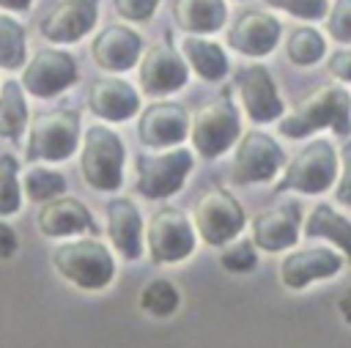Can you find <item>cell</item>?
<instances>
[{
  "instance_id": "cell-15",
  "label": "cell",
  "mask_w": 351,
  "mask_h": 348,
  "mask_svg": "<svg viewBox=\"0 0 351 348\" xmlns=\"http://www.w3.org/2000/svg\"><path fill=\"white\" fill-rule=\"evenodd\" d=\"M96 14H99V0H63L44 14L38 30L47 41H58V44L77 41L96 25Z\"/></svg>"
},
{
  "instance_id": "cell-18",
  "label": "cell",
  "mask_w": 351,
  "mask_h": 348,
  "mask_svg": "<svg viewBox=\"0 0 351 348\" xmlns=\"http://www.w3.org/2000/svg\"><path fill=\"white\" fill-rule=\"evenodd\" d=\"M280 22L263 11H244L228 30V44L250 58H263L277 47Z\"/></svg>"
},
{
  "instance_id": "cell-4",
  "label": "cell",
  "mask_w": 351,
  "mask_h": 348,
  "mask_svg": "<svg viewBox=\"0 0 351 348\" xmlns=\"http://www.w3.org/2000/svg\"><path fill=\"white\" fill-rule=\"evenodd\" d=\"M337 175V153L329 140H313L307 148L296 153V159L285 167V175L274 186L277 195L293 189L302 195H321L332 186Z\"/></svg>"
},
{
  "instance_id": "cell-33",
  "label": "cell",
  "mask_w": 351,
  "mask_h": 348,
  "mask_svg": "<svg viewBox=\"0 0 351 348\" xmlns=\"http://www.w3.org/2000/svg\"><path fill=\"white\" fill-rule=\"evenodd\" d=\"M326 30L335 41L351 44V0H335L326 19Z\"/></svg>"
},
{
  "instance_id": "cell-27",
  "label": "cell",
  "mask_w": 351,
  "mask_h": 348,
  "mask_svg": "<svg viewBox=\"0 0 351 348\" xmlns=\"http://www.w3.org/2000/svg\"><path fill=\"white\" fill-rule=\"evenodd\" d=\"M326 52V44H324V36L313 27H296L291 36H288V44H285V55L291 63L296 66H313L324 58Z\"/></svg>"
},
{
  "instance_id": "cell-32",
  "label": "cell",
  "mask_w": 351,
  "mask_h": 348,
  "mask_svg": "<svg viewBox=\"0 0 351 348\" xmlns=\"http://www.w3.org/2000/svg\"><path fill=\"white\" fill-rule=\"evenodd\" d=\"M219 263H222L225 271H233V274H247V271H252V269L258 266V252H255L252 238H241V241L225 247L222 255H219Z\"/></svg>"
},
{
  "instance_id": "cell-24",
  "label": "cell",
  "mask_w": 351,
  "mask_h": 348,
  "mask_svg": "<svg viewBox=\"0 0 351 348\" xmlns=\"http://www.w3.org/2000/svg\"><path fill=\"white\" fill-rule=\"evenodd\" d=\"M304 236L307 238H329L351 260V219L337 214L332 206L321 203L310 211V216L304 219Z\"/></svg>"
},
{
  "instance_id": "cell-23",
  "label": "cell",
  "mask_w": 351,
  "mask_h": 348,
  "mask_svg": "<svg viewBox=\"0 0 351 348\" xmlns=\"http://www.w3.org/2000/svg\"><path fill=\"white\" fill-rule=\"evenodd\" d=\"M222 0H176L173 16L186 33H217L225 25Z\"/></svg>"
},
{
  "instance_id": "cell-35",
  "label": "cell",
  "mask_w": 351,
  "mask_h": 348,
  "mask_svg": "<svg viewBox=\"0 0 351 348\" xmlns=\"http://www.w3.org/2000/svg\"><path fill=\"white\" fill-rule=\"evenodd\" d=\"M156 5H159V0H115V11L123 19H134V22L148 19L156 11Z\"/></svg>"
},
{
  "instance_id": "cell-25",
  "label": "cell",
  "mask_w": 351,
  "mask_h": 348,
  "mask_svg": "<svg viewBox=\"0 0 351 348\" xmlns=\"http://www.w3.org/2000/svg\"><path fill=\"white\" fill-rule=\"evenodd\" d=\"M181 52L184 58L189 60V66L203 77V79H222L228 74V58L222 52L219 44L214 41H206V38H197V36H186L181 41Z\"/></svg>"
},
{
  "instance_id": "cell-16",
  "label": "cell",
  "mask_w": 351,
  "mask_h": 348,
  "mask_svg": "<svg viewBox=\"0 0 351 348\" xmlns=\"http://www.w3.org/2000/svg\"><path fill=\"white\" fill-rule=\"evenodd\" d=\"M186 63L170 44H154L140 63V85L151 96L173 93L186 85Z\"/></svg>"
},
{
  "instance_id": "cell-22",
  "label": "cell",
  "mask_w": 351,
  "mask_h": 348,
  "mask_svg": "<svg viewBox=\"0 0 351 348\" xmlns=\"http://www.w3.org/2000/svg\"><path fill=\"white\" fill-rule=\"evenodd\" d=\"M107 233L126 260H137L143 255V219L132 200L118 197L107 203Z\"/></svg>"
},
{
  "instance_id": "cell-10",
  "label": "cell",
  "mask_w": 351,
  "mask_h": 348,
  "mask_svg": "<svg viewBox=\"0 0 351 348\" xmlns=\"http://www.w3.org/2000/svg\"><path fill=\"white\" fill-rule=\"evenodd\" d=\"M195 227L178 208H162L148 222V249L156 266L178 263L195 252Z\"/></svg>"
},
{
  "instance_id": "cell-20",
  "label": "cell",
  "mask_w": 351,
  "mask_h": 348,
  "mask_svg": "<svg viewBox=\"0 0 351 348\" xmlns=\"http://www.w3.org/2000/svg\"><path fill=\"white\" fill-rule=\"evenodd\" d=\"M38 230L49 238H60V236H77V233H99V225L93 222L90 211L74 200V197H55L47 200L44 208L38 211Z\"/></svg>"
},
{
  "instance_id": "cell-31",
  "label": "cell",
  "mask_w": 351,
  "mask_h": 348,
  "mask_svg": "<svg viewBox=\"0 0 351 348\" xmlns=\"http://www.w3.org/2000/svg\"><path fill=\"white\" fill-rule=\"evenodd\" d=\"M16 170H19V162L11 153H3L0 156V216H11L22 208Z\"/></svg>"
},
{
  "instance_id": "cell-12",
  "label": "cell",
  "mask_w": 351,
  "mask_h": 348,
  "mask_svg": "<svg viewBox=\"0 0 351 348\" xmlns=\"http://www.w3.org/2000/svg\"><path fill=\"white\" fill-rule=\"evenodd\" d=\"M236 90L241 104L255 123H269L282 115V99L266 66H244L236 74Z\"/></svg>"
},
{
  "instance_id": "cell-37",
  "label": "cell",
  "mask_w": 351,
  "mask_h": 348,
  "mask_svg": "<svg viewBox=\"0 0 351 348\" xmlns=\"http://www.w3.org/2000/svg\"><path fill=\"white\" fill-rule=\"evenodd\" d=\"M326 69H329V74H332V77L351 82V49H337V52L329 58Z\"/></svg>"
},
{
  "instance_id": "cell-28",
  "label": "cell",
  "mask_w": 351,
  "mask_h": 348,
  "mask_svg": "<svg viewBox=\"0 0 351 348\" xmlns=\"http://www.w3.org/2000/svg\"><path fill=\"white\" fill-rule=\"evenodd\" d=\"M27 49H25V30L11 16L0 14V69L16 71L25 66Z\"/></svg>"
},
{
  "instance_id": "cell-7",
  "label": "cell",
  "mask_w": 351,
  "mask_h": 348,
  "mask_svg": "<svg viewBox=\"0 0 351 348\" xmlns=\"http://www.w3.org/2000/svg\"><path fill=\"white\" fill-rule=\"evenodd\" d=\"M134 170H137V184L134 189L148 197V200H162L176 195L189 170H192V153L184 148L167 151V153H140L134 159Z\"/></svg>"
},
{
  "instance_id": "cell-38",
  "label": "cell",
  "mask_w": 351,
  "mask_h": 348,
  "mask_svg": "<svg viewBox=\"0 0 351 348\" xmlns=\"http://www.w3.org/2000/svg\"><path fill=\"white\" fill-rule=\"evenodd\" d=\"M16 247H19V238H16V230H14L11 225H5V222H0V260H5V258H11V255L16 252Z\"/></svg>"
},
{
  "instance_id": "cell-30",
  "label": "cell",
  "mask_w": 351,
  "mask_h": 348,
  "mask_svg": "<svg viewBox=\"0 0 351 348\" xmlns=\"http://www.w3.org/2000/svg\"><path fill=\"white\" fill-rule=\"evenodd\" d=\"M178 304H181V296L170 279H154L140 293V307L156 318H170L178 310Z\"/></svg>"
},
{
  "instance_id": "cell-13",
  "label": "cell",
  "mask_w": 351,
  "mask_h": 348,
  "mask_svg": "<svg viewBox=\"0 0 351 348\" xmlns=\"http://www.w3.org/2000/svg\"><path fill=\"white\" fill-rule=\"evenodd\" d=\"M189 134V115L176 101H156L143 110L137 121V137L148 148L178 145Z\"/></svg>"
},
{
  "instance_id": "cell-17",
  "label": "cell",
  "mask_w": 351,
  "mask_h": 348,
  "mask_svg": "<svg viewBox=\"0 0 351 348\" xmlns=\"http://www.w3.org/2000/svg\"><path fill=\"white\" fill-rule=\"evenodd\" d=\"M343 269V258L335 249L326 247H310V249H296L280 263V279L291 290L307 288L313 279L335 277Z\"/></svg>"
},
{
  "instance_id": "cell-2",
  "label": "cell",
  "mask_w": 351,
  "mask_h": 348,
  "mask_svg": "<svg viewBox=\"0 0 351 348\" xmlns=\"http://www.w3.org/2000/svg\"><path fill=\"white\" fill-rule=\"evenodd\" d=\"M52 266L82 290H101L115 277V260L110 249L96 238L60 244L52 252Z\"/></svg>"
},
{
  "instance_id": "cell-34",
  "label": "cell",
  "mask_w": 351,
  "mask_h": 348,
  "mask_svg": "<svg viewBox=\"0 0 351 348\" xmlns=\"http://www.w3.org/2000/svg\"><path fill=\"white\" fill-rule=\"evenodd\" d=\"M271 8H280L285 14L302 16V19H321L326 14V0H266Z\"/></svg>"
},
{
  "instance_id": "cell-9",
  "label": "cell",
  "mask_w": 351,
  "mask_h": 348,
  "mask_svg": "<svg viewBox=\"0 0 351 348\" xmlns=\"http://www.w3.org/2000/svg\"><path fill=\"white\" fill-rule=\"evenodd\" d=\"M195 227L211 247H222L244 227V211L239 200L225 189H211L195 203Z\"/></svg>"
},
{
  "instance_id": "cell-36",
  "label": "cell",
  "mask_w": 351,
  "mask_h": 348,
  "mask_svg": "<svg viewBox=\"0 0 351 348\" xmlns=\"http://www.w3.org/2000/svg\"><path fill=\"white\" fill-rule=\"evenodd\" d=\"M340 159H343V175H340V184H337V200L343 206H351V140L343 145Z\"/></svg>"
},
{
  "instance_id": "cell-5",
  "label": "cell",
  "mask_w": 351,
  "mask_h": 348,
  "mask_svg": "<svg viewBox=\"0 0 351 348\" xmlns=\"http://www.w3.org/2000/svg\"><path fill=\"white\" fill-rule=\"evenodd\" d=\"M80 137V115L71 110L38 112L30 123L27 159L36 162H63L74 153Z\"/></svg>"
},
{
  "instance_id": "cell-11",
  "label": "cell",
  "mask_w": 351,
  "mask_h": 348,
  "mask_svg": "<svg viewBox=\"0 0 351 348\" xmlns=\"http://www.w3.org/2000/svg\"><path fill=\"white\" fill-rule=\"evenodd\" d=\"M77 79V63L69 52L60 49H41L22 71V88L38 99H49L66 90Z\"/></svg>"
},
{
  "instance_id": "cell-14",
  "label": "cell",
  "mask_w": 351,
  "mask_h": 348,
  "mask_svg": "<svg viewBox=\"0 0 351 348\" xmlns=\"http://www.w3.org/2000/svg\"><path fill=\"white\" fill-rule=\"evenodd\" d=\"M302 222V206L288 200L277 208H266L252 219V244L266 252H282L296 244Z\"/></svg>"
},
{
  "instance_id": "cell-39",
  "label": "cell",
  "mask_w": 351,
  "mask_h": 348,
  "mask_svg": "<svg viewBox=\"0 0 351 348\" xmlns=\"http://www.w3.org/2000/svg\"><path fill=\"white\" fill-rule=\"evenodd\" d=\"M337 307H340V315L346 318V323L351 326V288L343 290V296L337 299Z\"/></svg>"
},
{
  "instance_id": "cell-19",
  "label": "cell",
  "mask_w": 351,
  "mask_h": 348,
  "mask_svg": "<svg viewBox=\"0 0 351 348\" xmlns=\"http://www.w3.org/2000/svg\"><path fill=\"white\" fill-rule=\"evenodd\" d=\"M143 52V41L132 27L123 25H110L104 27L90 47L93 60L107 69V71H129L132 66H137Z\"/></svg>"
},
{
  "instance_id": "cell-1",
  "label": "cell",
  "mask_w": 351,
  "mask_h": 348,
  "mask_svg": "<svg viewBox=\"0 0 351 348\" xmlns=\"http://www.w3.org/2000/svg\"><path fill=\"white\" fill-rule=\"evenodd\" d=\"M321 126H332L335 134L351 132V96L346 88L337 85L315 88L293 107V112H288L280 121V132L291 140L307 137Z\"/></svg>"
},
{
  "instance_id": "cell-8",
  "label": "cell",
  "mask_w": 351,
  "mask_h": 348,
  "mask_svg": "<svg viewBox=\"0 0 351 348\" xmlns=\"http://www.w3.org/2000/svg\"><path fill=\"white\" fill-rule=\"evenodd\" d=\"M285 164V153L274 137L263 132H247L239 140L233 164H230V181L244 186V184H263L271 181L280 167Z\"/></svg>"
},
{
  "instance_id": "cell-3",
  "label": "cell",
  "mask_w": 351,
  "mask_h": 348,
  "mask_svg": "<svg viewBox=\"0 0 351 348\" xmlns=\"http://www.w3.org/2000/svg\"><path fill=\"white\" fill-rule=\"evenodd\" d=\"M123 162H126V148L112 129L90 126L85 132L80 167L90 189L115 192L123 184Z\"/></svg>"
},
{
  "instance_id": "cell-40",
  "label": "cell",
  "mask_w": 351,
  "mask_h": 348,
  "mask_svg": "<svg viewBox=\"0 0 351 348\" xmlns=\"http://www.w3.org/2000/svg\"><path fill=\"white\" fill-rule=\"evenodd\" d=\"M0 5L8 11H25L30 5V0H0Z\"/></svg>"
},
{
  "instance_id": "cell-26",
  "label": "cell",
  "mask_w": 351,
  "mask_h": 348,
  "mask_svg": "<svg viewBox=\"0 0 351 348\" xmlns=\"http://www.w3.org/2000/svg\"><path fill=\"white\" fill-rule=\"evenodd\" d=\"M27 126V104L22 85L8 79L0 85V137L5 140H19Z\"/></svg>"
},
{
  "instance_id": "cell-29",
  "label": "cell",
  "mask_w": 351,
  "mask_h": 348,
  "mask_svg": "<svg viewBox=\"0 0 351 348\" xmlns=\"http://www.w3.org/2000/svg\"><path fill=\"white\" fill-rule=\"evenodd\" d=\"M22 186H25V195L33 203H47V200H55V197H60L66 192V178L58 170L30 167L25 173V178H22Z\"/></svg>"
},
{
  "instance_id": "cell-21",
  "label": "cell",
  "mask_w": 351,
  "mask_h": 348,
  "mask_svg": "<svg viewBox=\"0 0 351 348\" xmlns=\"http://www.w3.org/2000/svg\"><path fill=\"white\" fill-rule=\"evenodd\" d=\"M88 107L104 121H129L140 110V96L129 82L118 77H104L90 85Z\"/></svg>"
},
{
  "instance_id": "cell-6",
  "label": "cell",
  "mask_w": 351,
  "mask_h": 348,
  "mask_svg": "<svg viewBox=\"0 0 351 348\" xmlns=\"http://www.w3.org/2000/svg\"><path fill=\"white\" fill-rule=\"evenodd\" d=\"M241 132V121H239V110L233 104V99L225 93L217 101L206 104L195 121L189 123V137L192 145L200 156L214 159L219 153H225L230 148V142H236Z\"/></svg>"
}]
</instances>
